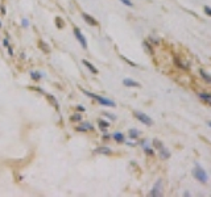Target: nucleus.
Listing matches in <instances>:
<instances>
[{"label": "nucleus", "instance_id": "31", "mask_svg": "<svg viewBox=\"0 0 211 197\" xmlns=\"http://www.w3.org/2000/svg\"><path fill=\"white\" fill-rule=\"evenodd\" d=\"M21 24H22V26L24 28H27L28 25H29V21H28L27 19H22V21H21Z\"/></svg>", "mask_w": 211, "mask_h": 197}, {"label": "nucleus", "instance_id": "11", "mask_svg": "<svg viewBox=\"0 0 211 197\" xmlns=\"http://www.w3.org/2000/svg\"><path fill=\"white\" fill-rule=\"evenodd\" d=\"M158 154H160V158H161V159H164V160L170 158V153H169V150L165 147V146H162L161 148H158Z\"/></svg>", "mask_w": 211, "mask_h": 197}, {"label": "nucleus", "instance_id": "28", "mask_svg": "<svg viewBox=\"0 0 211 197\" xmlns=\"http://www.w3.org/2000/svg\"><path fill=\"white\" fill-rule=\"evenodd\" d=\"M149 41L152 42L153 45H158L160 44V39L158 38H153V37H149Z\"/></svg>", "mask_w": 211, "mask_h": 197}, {"label": "nucleus", "instance_id": "10", "mask_svg": "<svg viewBox=\"0 0 211 197\" xmlns=\"http://www.w3.org/2000/svg\"><path fill=\"white\" fill-rule=\"evenodd\" d=\"M198 97L201 100H203L205 103H207L209 105H211V94L210 92H198Z\"/></svg>", "mask_w": 211, "mask_h": 197}, {"label": "nucleus", "instance_id": "17", "mask_svg": "<svg viewBox=\"0 0 211 197\" xmlns=\"http://www.w3.org/2000/svg\"><path fill=\"white\" fill-rule=\"evenodd\" d=\"M98 125H99V128L102 131H107V129L109 128V122H107V121H104V120H99L98 121Z\"/></svg>", "mask_w": 211, "mask_h": 197}, {"label": "nucleus", "instance_id": "24", "mask_svg": "<svg viewBox=\"0 0 211 197\" xmlns=\"http://www.w3.org/2000/svg\"><path fill=\"white\" fill-rule=\"evenodd\" d=\"M55 24H57V28H60V29H62L65 26V22L61 17H55Z\"/></svg>", "mask_w": 211, "mask_h": 197}, {"label": "nucleus", "instance_id": "20", "mask_svg": "<svg viewBox=\"0 0 211 197\" xmlns=\"http://www.w3.org/2000/svg\"><path fill=\"white\" fill-rule=\"evenodd\" d=\"M143 46H144V49L147 50V51H148L151 55H153V54H154V50H153V47H152V44H149V42L145 41L144 44H143Z\"/></svg>", "mask_w": 211, "mask_h": 197}, {"label": "nucleus", "instance_id": "8", "mask_svg": "<svg viewBox=\"0 0 211 197\" xmlns=\"http://www.w3.org/2000/svg\"><path fill=\"white\" fill-rule=\"evenodd\" d=\"M75 130H77V131H89V130L92 131V130H94V126H92L90 122H82V123H81V126H78Z\"/></svg>", "mask_w": 211, "mask_h": 197}, {"label": "nucleus", "instance_id": "38", "mask_svg": "<svg viewBox=\"0 0 211 197\" xmlns=\"http://www.w3.org/2000/svg\"><path fill=\"white\" fill-rule=\"evenodd\" d=\"M207 126H210L211 128V121H207Z\"/></svg>", "mask_w": 211, "mask_h": 197}, {"label": "nucleus", "instance_id": "36", "mask_svg": "<svg viewBox=\"0 0 211 197\" xmlns=\"http://www.w3.org/2000/svg\"><path fill=\"white\" fill-rule=\"evenodd\" d=\"M109 138H112V137H111V136H108V134H104V137H103V139L106 141V139H109Z\"/></svg>", "mask_w": 211, "mask_h": 197}, {"label": "nucleus", "instance_id": "33", "mask_svg": "<svg viewBox=\"0 0 211 197\" xmlns=\"http://www.w3.org/2000/svg\"><path fill=\"white\" fill-rule=\"evenodd\" d=\"M3 45H4V47H8V46H9V41H8V39L5 38L4 41H3Z\"/></svg>", "mask_w": 211, "mask_h": 197}, {"label": "nucleus", "instance_id": "22", "mask_svg": "<svg viewBox=\"0 0 211 197\" xmlns=\"http://www.w3.org/2000/svg\"><path fill=\"white\" fill-rule=\"evenodd\" d=\"M81 120H82V116H81L79 113H75V114H73V116H70V121H71V122H79Z\"/></svg>", "mask_w": 211, "mask_h": 197}, {"label": "nucleus", "instance_id": "32", "mask_svg": "<svg viewBox=\"0 0 211 197\" xmlns=\"http://www.w3.org/2000/svg\"><path fill=\"white\" fill-rule=\"evenodd\" d=\"M7 49H8V54H9L11 57H13V50H12V47H11V46H8Z\"/></svg>", "mask_w": 211, "mask_h": 197}, {"label": "nucleus", "instance_id": "14", "mask_svg": "<svg viewBox=\"0 0 211 197\" xmlns=\"http://www.w3.org/2000/svg\"><path fill=\"white\" fill-rule=\"evenodd\" d=\"M82 62H83V64H84V66H86L87 69H89L90 71L92 72V74H98V72H99V71H98V69H96V67H95V66H94V64H92V63H90L89 61H86V59H83Z\"/></svg>", "mask_w": 211, "mask_h": 197}, {"label": "nucleus", "instance_id": "18", "mask_svg": "<svg viewBox=\"0 0 211 197\" xmlns=\"http://www.w3.org/2000/svg\"><path fill=\"white\" fill-rule=\"evenodd\" d=\"M128 136L131 139H137V138L140 137V131L137 130V129H131V130L128 131Z\"/></svg>", "mask_w": 211, "mask_h": 197}, {"label": "nucleus", "instance_id": "21", "mask_svg": "<svg viewBox=\"0 0 211 197\" xmlns=\"http://www.w3.org/2000/svg\"><path fill=\"white\" fill-rule=\"evenodd\" d=\"M41 76H42L41 72H37V71H32V72H30V78H32L35 81H38L41 79Z\"/></svg>", "mask_w": 211, "mask_h": 197}, {"label": "nucleus", "instance_id": "27", "mask_svg": "<svg viewBox=\"0 0 211 197\" xmlns=\"http://www.w3.org/2000/svg\"><path fill=\"white\" fill-rule=\"evenodd\" d=\"M120 1H122L124 5H127V7H133V3H132L131 0H120Z\"/></svg>", "mask_w": 211, "mask_h": 197}, {"label": "nucleus", "instance_id": "3", "mask_svg": "<svg viewBox=\"0 0 211 197\" xmlns=\"http://www.w3.org/2000/svg\"><path fill=\"white\" fill-rule=\"evenodd\" d=\"M133 116L136 117L141 123H144V125H147V126H152V125H153V120H152V118L149 117L148 114L143 113V112L135 111V112H133Z\"/></svg>", "mask_w": 211, "mask_h": 197}, {"label": "nucleus", "instance_id": "1", "mask_svg": "<svg viewBox=\"0 0 211 197\" xmlns=\"http://www.w3.org/2000/svg\"><path fill=\"white\" fill-rule=\"evenodd\" d=\"M191 173H193L194 179H195L197 181L202 183V184L209 183V175H207V172L205 171V168L201 167V164H198V163H195V167L193 168Z\"/></svg>", "mask_w": 211, "mask_h": 197}, {"label": "nucleus", "instance_id": "26", "mask_svg": "<svg viewBox=\"0 0 211 197\" xmlns=\"http://www.w3.org/2000/svg\"><path fill=\"white\" fill-rule=\"evenodd\" d=\"M203 11H205V13H206L207 16H210V17H211V7H209V5H205Z\"/></svg>", "mask_w": 211, "mask_h": 197}, {"label": "nucleus", "instance_id": "5", "mask_svg": "<svg viewBox=\"0 0 211 197\" xmlns=\"http://www.w3.org/2000/svg\"><path fill=\"white\" fill-rule=\"evenodd\" d=\"M74 36H75V38L81 42L83 49H87V41H86V38H84V36L82 34V32L79 30V28H74Z\"/></svg>", "mask_w": 211, "mask_h": 197}, {"label": "nucleus", "instance_id": "16", "mask_svg": "<svg viewBox=\"0 0 211 197\" xmlns=\"http://www.w3.org/2000/svg\"><path fill=\"white\" fill-rule=\"evenodd\" d=\"M38 47H40V49L45 53V54H49V53H50V49H49V46H48V44H46V42H44L42 39L38 41Z\"/></svg>", "mask_w": 211, "mask_h": 197}, {"label": "nucleus", "instance_id": "19", "mask_svg": "<svg viewBox=\"0 0 211 197\" xmlns=\"http://www.w3.org/2000/svg\"><path fill=\"white\" fill-rule=\"evenodd\" d=\"M48 101H50V103L53 104V105L55 106V109H57V111H60V105H58V103H57V100H55V97L53 96V95H48Z\"/></svg>", "mask_w": 211, "mask_h": 197}, {"label": "nucleus", "instance_id": "2", "mask_svg": "<svg viewBox=\"0 0 211 197\" xmlns=\"http://www.w3.org/2000/svg\"><path fill=\"white\" fill-rule=\"evenodd\" d=\"M83 94L86 95V96L91 97V98H95V100H96L98 103L102 104V105H104V106H112V108H114V106H116V103H115V101L109 100V98H107V97H103V96H99V95L91 94V92L84 91V89H83Z\"/></svg>", "mask_w": 211, "mask_h": 197}, {"label": "nucleus", "instance_id": "25", "mask_svg": "<svg viewBox=\"0 0 211 197\" xmlns=\"http://www.w3.org/2000/svg\"><path fill=\"white\" fill-rule=\"evenodd\" d=\"M153 146H154V148H157V150H158V148H161L164 145H162V142H161V141L154 139V141H153Z\"/></svg>", "mask_w": 211, "mask_h": 197}, {"label": "nucleus", "instance_id": "37", "mask_svg": "<svg viewBox=\"0 0 211 197\" xmlns=\"http://www.w3.org/2000/svg\"><path fill=\"white\" fill-rule=\"evenodd\" d=\"M184 196H185V197H189V196H191V193H189V192H185V193H184Z\"/></svg>", "mask_w": 211, "mask_h": 197}, {"label": "nucleus", "instance_id": "23", "mask_svg": "<svg viewBox=\"0 0 211 197\" xmlns=\"http://www.w3.org/2000/svg\"><path fill=\"white\" fill-rule=\"evenodd\" d=\"M143 147H144V151H145V154H147V155H151V156H153V155H154V150H153V148L148 147L147 145L143 146Z\"/></svg>", "mask_w": 211, "mask_h": 197}, {"label": "nucleus", "instance_id": "12", "mask_svg": "<svg viewBox=\"0 0 211 197\" xmlns=\"http://www.w3.org/2000/svg\"><path fill=\"white\" fill-rule=\"evenodd\" d=\"M111 137L114 138V139L116 141L117 143H123V142H124V141H125V137H124V134H123V133H120V131H116V133H114V134H112Z\"/></svg>", "mask_w": 211, "mask_h": 197}, {"label": "nucleus", "instance_id": "9", "mask_svg": "<svg viewBox=\"0 0 211 197\" xmlns=\"http://www.w3.org/2000/svg\"><path fill=\"white\" fill-rule=\"evenodd\" d=\"M174 64H176L178 69H181V70H189L190 69V66L187 63H184V62L181 61V58H178V57H174Z\"/></svg>", "mask_w": 211, "mask_h": 197}, {"label": "nucleus", "instance_id": "35", "mask_svg": "<svg viewBox=\"0 0 211 197\" xmlns=\"http://www.w3.org/2000/svg\"><path fill=\"white\" fill-rule=\"evenodd\" d=\"M0 12H1V15H5V8L1 7V8H0Z\"/></svg>", "mask_w": 211, "mask_h": 197}, {"label": "nucleus", "instance_id": "34", "mask_svg": "<svg viewBox=\"0 0 211 197\" xmlns=\"http://www.w3.org/2000/svg\"><path fill=\"white\" fill-rule=\"evenodd\" d=\"M77 111H79V112H84L86 109H84V106H82V105H78V106H77Z\"/></svg>", "mask_w": 211, "mask_h": 197}, {"label": "nucleus", "instance_id": "15", "mask_svg": "<svg viewBox=\"0 0 211 197\" xmlns=\"http://www.w3.org/2000/svg\"><path fill=\"white\" fill-rule=\"evenodd\" d=\"M95 153L96 154H104V155H111L112 150L109 147H98L96 150H95Z\"/></svg>", "mask_w": 211, "mask_h": 197}, {"label": "nucleus", "instance_id": "4", "mask_svg": "<svg viewBox=\"0 0 211 197\" xmlns=\"http://www.w3.org/2000/svg\"><path fill=\"white\" fill-rule=\"evenodd\" d=\"M162 181L161 180H157V183L154 184V187L151 189V192H149V196L151 197H160L162 196Z\"/></svg>", "mask_w": 211, "mask_h": 197}, {"label": "nucleus", "instance_id": "30", "mask_svg": "<svg viewBox=\"0 0 211 197\" xmlns=\"http://www.w3.org/2000/svg\"><path fill=\"white\" fill-rule=\"evenodd\" d=\"M29 88L33 89V91H38V92H41V94H45L44 89H42V88H38V87H29Z\"/></svg>", "mask_w": 211, "mask_h": 197}, {"label": "nucleus", "instance_id": "29", "mask_svg": "<svg viewBox=\"0 0 211 197\" xmlns=\"http://www.w3.org/2000/svg\"><path fill=\"white\" fill-rule=\"evenodd\" d=\"M103 116H106V117H108V118H111V120H116V116H115V114H111V113H107V112H104V113H103Z\"/></svg>", "mask_w": 211, "mask_h": 197}, {"label": "nucleus", "instance_id": "6", "mask_svg": "<svg viewBox=\"0 0 211 197\" xmlns=\"http://www.w3.org/2000/svg\"><path fill=\"white\" fill-rule=\"evenodd\" d=\"M123 84H124L125 87H128V88H140L141 87V84L140 83H137V81H135V80H132V79H129V78H125L124 80H123Z\"/></svg>", "mask_w": 211, "mask_h": 197}, {"label": "nucleus", "instance_id": "7", "mask_svg": "<svg viewBox=\"0 0 211 197\" xmlns=\"http://www.w3.org/2000/svg\"><path fill=\"white\" fill-rule=\"evenodd\" d=\"M82 17H83L84 21H86L89 25H91V26H98V25H99V22H98L96 20H95L94 17H91L90 15H87V13L83 12V13H82Z\"/></svg>", "mask_w": 211, "mask_h": 197}, {"label": "nucleus", "instance_id": "13", "mask_svg": "<svg viewBox=\"0 0 211 197\" xmlns=\"http://www.w3.org/2000/svg\"><path fill=\"white\" fill-rule=\"evenodd\" d=\"M199 75H201V78L203 79L207 84H210V86H211V75L210 74H207L205 70H199Z\"/></svg>", "mask_w": 211, "mask_h": 197}]
</instances>
